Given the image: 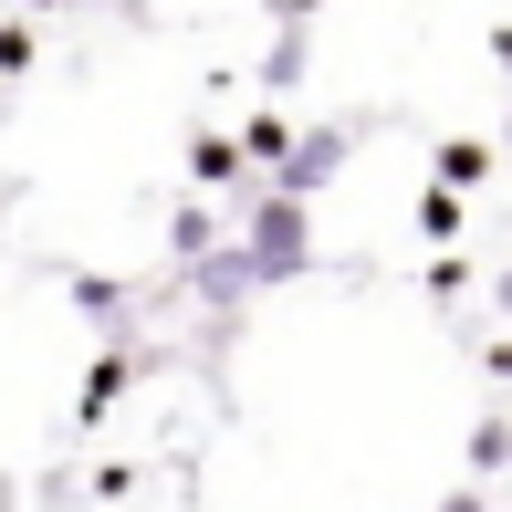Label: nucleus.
<instances>
[{"label": "nucleus", "mask_w": 512, "mask_h": 512, "mask_svg": "<svg viewBox=\"0 0 512 512\" xmlns=\"http://www.w3.org/2000/svg\"><path fill=\"white\" fill-rule=\"evenodd\" d=\"M335 168H345V126H314L304 147H293L283 168H272V199H314V189H324Z\"/></svg>", "instance_id": "2"}, {"label": "nucleus", "mask_w": 512, "mask_h": 512, "mask_svg": "<svg viewBox=\"0 0 512 512\" xmlns=\"http://www.w3.org/2000/svg\"><path fill=\"white\" fill-rule=\"evenodd\" d=\"M42 63V42H32V21H11V32H0V74H32Z\"/></svg>", "instance_id": "8"}, {"label": "nucleus", "mask_w": 512, "mask_h": 512, "mask_svg": "<svg viewBox=\"0 0 512 512\" xmlns=\"http://www.w3.org/2000/svg\"><path fill=\"white\" fill-rule=\"evenodd\" d=\"M251 283H304L314 272V220H304V199H262L251 209Z\"/></svg>", "instance_id": "1"}, {"label": "nucleus", "mask_w": 512, "mask_h": 512, "mask_svg": "<svg viewBox=\"0 0 512 512\" xmlns=\"http://www.w3.org/2000/svg\"><path fill=\"white\" fill-rule=\"evenodd\" d=\"M439 512H492V502H481V492H450V502H439Z\"/></svg>", "instance_id": "9"}, {"label": "nucleus", "mask_w": 512, "mask_h": 512, "mask_svg": "<svg viewBox=\"0 0 512 512\" xmlns=\"http://www.w3.org/2000/svg\"><path fill=\"white\" fill-rule=\"evenodd\" d=\"M189 168L209 178V189H230V178H241V136H199V147H189Z\"/></svg>", "instance_id": "4"}, {"label": "nucleus", "mask_w": 512, "mask_h": 512, "mask_svg": "<svg viewBox=\"0 0 512 512\" xmlns=\"http://www.w3.org/2000/svg\"><path fill=\"white\" fill-rule=\"evenodd\" d=\"M481 178H492V147H481V136H450V147H439V178H429V189H481Z\"/></svg>", "instance_id": "3"}, {"label": "nucleus", "mask_w": 512, "mask_h": 512, "mask_svg": "<svg viewBox=\"0 0 512 512\" xmlns=\"http://www.w3.org/2000/svg\"><path fill=\"white\" fill-rule=\"evenodd\" d=\"M418 230H429V251L450 241V230H460V189H429V199H418Z\"/></svg>", "instance_id": "7"}, {"label": "nucleus", "mask_w": 512, "mask_h": 512, "mask_svg": "<svg viewBox=\"0 0 512 512\" xmlns=\"http://www.w3.org/2000/svg\"><path fill=\"white\" fill-rule=\"evenodd\" d=\"M241 157H262V168H283V157H293V126H283V115H251V126H241Z\"/></svg>", "instance_id": "5"}, {"label": "nucleus", "mask_w": 512, "mask_h": 512, "mask_svg": "<svg viewBox=\"0 0 512 512\" xmlns=\"http://www.w3.org/2000/svg\"><path fill=\"white\" fill-rule=\"evenodd\" d=\"M502 460H512V418H481L471 429V471H502Z\"/></svg>", "instance_id": "6"}]
</instances>
